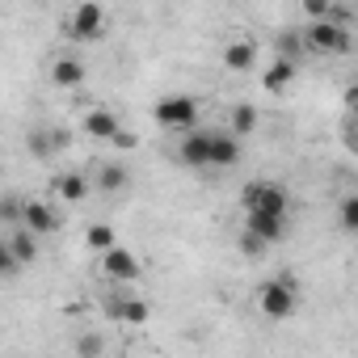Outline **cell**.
<instances>
[{
  "label": "cell",
  "instance_id": "6da1fadb",
  "mask_svg": "<svg viewBox=\"0 0 358 358\" xmlns=\"http://www.w3.org/2000/svg\"><path fill=\"white\" fill-rule=\"evenodd\" d=\"M97 270H101V278L114 282V287H135V282L143 278V262H139V253H135V249H122V245L97 253Z\"/></svg>",
  "mask_w": 358,
  "mask_h": 358
},
{
  "label": "cell",
  "instance_id": "7a4b0ae2",
  "mask_svg": "<svg viewBox=\"0 0 358 358\" xmlns=\"http://www.w3.org/2000/svg\"><path fill=\"white\" fill-rule=\"evenodd\" d=\"M152 118L160 131H194L199 127V101L194 97H182V93H173V97H160L152 106Z\"/></svg>",
  "mask_w": 358,
  "mask_h": 358
},
{
  "label": "cell",
  "instance_id": "3957f363",
  "mask_svg": "<svg viewBox=\"0 0 358 358\" xmlns=\"http://www.w3.org/2000/svg\"><path fill=\"white\" fill-rule=\"evenodd\" d=\"M303 47L308 51H320V55H345L354 47V38H350V30L341 22L320 17V22H308L303 26Z\"/></svg>",
  "mask_w": 358,
  "mask_h": 358
},
{
  "label": "cell",
  "instance_id": "277c9868",
  "mask_svg": "<svg viewBox=\"0 0 358 358\" xmlns=\"http://www.w3.org/2000/svg\"><path fill=\"white\" fill-rule=\"evenodd\" d=\"M257 308H262V316H270V320L295 316V308H299L295 282H291V278H270V282H262V287H257Z\"/></svg>",
  "mask_w": 358,
  "mask_h": 358
},
{
  "label": "cell",
  "instance_id": "5b68a950",
  "mask_svg": "<svg viewBox=\"0 0 358 358\" xmlns=\"http://www.w3.org/2000/svg\"><path fill=\"white\" fill-rule=\"evenodd\" d=\"M64 34L72 43H97L106 34V9L97 5V0H80V5L68 13V22H64Z\"/></svg>",
  "mask_w": 358,
  "mask_h": 358
},
{
  "label": "cell",
  "instance_id": "8992f818",
  "mask_svg": "<svg viewBox=\"0 0 358 358\" xmlns=\"http://www.w3.org/2000/svg\"><path fill=\"white\" fill-rule=\"evenodd\" d=\"M241 203H245V211H270V215H287L291 211V194L278 182H249L241 190Z\"/></svg>",
  "mask_w": 358,
  "mask_h": 358
},
{
  "label": "cell",
  "instance_id": "52a82bcc",
  "mask_svg": "<svg viewBox=\"0 0 358 358\" xmlns=\"http://www.w3.org/2000/svg\"><path fill=\"white\" fill-rule=\"evenodd\" d=\"M211 148H215V135L194 127V131H186L182 148H177V160L190 164V169H207V164H211Z\"/></svg>",
  "mask_w": 358,
  "mask_h": 358
},
{
  "label": "cell",
  "instance_id": "ba28073f",
  "mask_svg": "<svg viewBox=\"0 0 358 358\" xmlns=\"http://www.w3.org/2000/svg\"><path fill=\"white\" fill-rule=\"evenodd\" d=\"M245 232L262 236L266 245H278L287 236V215H270V211H245Z\"/></svg>",
  "mask_w": 358,
  "mask_h": 358
},
{
  "label": "cell",
  "instance_id": "9c48e42d",
  "mask_svg": "<svg viewBox=\"0 0 358 358\" xmlns=\"http://www.w3.org/2000/svg\"><path fill=\"white\" fill-rule=\"evenodd\" d=\"M80 127H85V135H89V139H101V143H110V139L122 131V118H118L114 110L97 106V110H89V114H85V122H80Z\"/></svg>",
  "mask_w": 358,
  "mask_h": 358
},
{
  "label": "cell",
  "instance_id": "30bf717a",
  "mask_svg": "<svg viewBox=\"0 0 358 358\" xmlns=\"http://www.w3.org/2000/svg\"><path fill=\"white\" fill-rule=\"evenodd\" d=\"M47 76H51L55 89H80V85H85V64H80L76 55H55Z\"/></svg>",
  "mask_w": 358,
  "mask_h": 358
},
{
  "label": "cell",
  "instance_id": "8fae6325",
  "mask_svg": "<svg viewBox=\"0 0 358 358\" xmlns=\"http://www.w3.org/2000/svg\"><path fill=\"white\" fill-rule=\"evenodd\" d=\"M22 224H26L30 232L47 236V232H55V228H59V215H55L43 199H30V203H22Z\"/></svg>",
  "mask_w": 358,
  "mask_h": 358
},
{
  "label": "cell",
  "instance_id": "7c38bea8",
  "mask_svg": "<svg viewBox=\"0 0 358 358\" xmlns=\"http://www.w3.org/2000/svg\"><path fill=\"white\" fill-rule=\"evenodd\" d=\"M106 312H110V320H118V324H148V316H152V308H148L139 295H122V299H114Z\"/></svg>",
  "mask_w": 358,
  "mask_h": 358
},
{
  "label": "cell",
  "instance_id": "4fadbf2b",
  "mask_svg": "<svg viewBox=\"0 0 358 358\" xmlns=\"http://www.w3.org/2000/svg\"><path fill=\"white\" fill-rule=\"evenodd\" d=\"M5 249H9L22 266H34V262H38V232H30L26 224H17V232L5 241Z\"/></svg>",
  "mask_w": 358,
  "mask_h": 358
},
{
  "label": "cell",
  "instance_id": "5bb4252c",
  "mask_svg": "<svg viewBox=\"0 0 358 358\" xmlns=\"http://www.w3.org/2000/svg\"><path fill=\"white\" fill-rule=\"evenodd\" d=\"M253 59H257V43H249V38H232L224 47V68L228 72H249Z\"/></svg>",
  "mask_w": 358,
  "mask_h": 358
},
{
  "label": "cell",
  "instance_id": "9a60e30c",
  "mask_svg": "<svg viewBox=\"0 0 358 358\" xmlns=\"http://www.w3.org/2000/svg\"><path fill=\"white\" fill-rule=\"evenodd\" d=\"M295 59H287V55H278V59H270V68H266V76H262V85L270 89V93H287L291 89V80H295Z\"/></svg>",
  "mask_w": 358,
  "mask_h": 358
},
{
  "label": "cell",
  "instance_id": "2e32d148",
  "mask_svg": "<svg viewBox=\"0 0 358 358\" xmlns=\"http://www.w3.org/2000/svg\"><path fill=\"white\" fill-rule=\"evenodd\" d=\"M51 190H55L59 203H85L89 199V182H85L80 173H59L55 182H51Z\"/></svg>",
  "mask_w": 358,
  "mask_h": 358
},
{
  "label": "cell",
  "instance_id": "e0dca14e",
  "mask_svg": "<svg viewBox=\"0 0 358 358\" xmlns=\"http://www.w3.org/2000/svg\"><path fill=\"white\" fill-rule=\"evenodd\" d=\"M241 160V135H215V148H211V169H232Z\"/></svg>",
  "mask_w": 358,
  "mask_h": 358
},
{
  "label": "cell",
  "instance_id": "ac0fdd59",
  "mask_svg": "<svg viewBox=\"0 0 358 358\" xmlns=\"http://www.w3.org/2000/svg\"><path fill=\"white\" fill-rule=\"evenodd\" d=\"M93 186H97L101 194H118V190H127V169H122L118 160H106V164L97 169V177H93Z\"/></svg>",
  "mask_w": 358,
  "mask_h": 358
},
{
  "label": "cell",
  "instance_id": "d6986e66",
  "mask_svg": "<svg viewBox=\"0 0 358 358\" xmlns=\"http://www.w3.org/2000/svg\"><path fill=\"white\" fill-rule=\"evenodd\" d=\"M228 122H232V135H253V131H257V106H249V101L232 106Z\"/></svg>",
  "mask_w": 358,
  "mask_h": 358
},
{
  "label": "cell",
  "instance_id": "ffe728a7",
  "mask_svg": "<svg viewBox=\"0 0 358 358\" xmlns=\"http://www.w3.org/2000/svg\"><path fill=\"white\" fill-rule=\"evenodd\" d=\"M118 241H114V228L110 224H89V232H85V249L89 253H106V249H114Z\"/></svg>",
  "mask_w": 358,
  "mask_h": 358
},
{
  "label": "cell",
  "instance_id": "44dd1931",
  "mask_svg": "<svg viewBox=\"0 0 358 358\" xmlns=\"http://www.w3.org/2000/svg\"><path fill=\"white\" fill-rule=\"evenodd\" d=\"M30 152H34L38 160H51V156L59 152V148H55V135H51V131H34V135H30Z\"/></svg>",
  "mask_w": 358,
  "mask_h": 358
},
{
  "label": "cell",
  "instance_id": "7402d4cb",
  "mask_svg": "<svg viewBox=\"0 0 358 358\" xmlns=\"http://www.w3.org/2000/svg\"><path fill=\"white\" fill-rule=\"evenodd\" d=\"M341 228H345V232H358V194H350V199L341 203Z\"/></svg>",
  "mask_w": 358,
  "mask_h": 358
},
{
  "label": "cell",
  "instance_id": "603a6c76",
  "mask_svg": "<svg viewBox=\"0 0 358 358\" xmlns=\"http://www.w3.org/2000/svg\"><path fill=\"white\" fill-rule=\"evenodd\" d=\"M329 13H333V0H303V17L308 22H320Z\"/></svg>",
  "mask_w": 358,
  "mask_h": 358
},
{
  "label": "cell",
  "instance_id": "cb8c5ba5",
  "mask_svg": "<svg viewBox=\"0 0 358 358\" xmlns=\"http://www.w3.org/2000/svg\"><path fill=\"white\" fill-rule=\"evenodd\" d=\"M110 148H114V152H135V148H139V135L122 127V131H118V135L110 139Z\"/></svg>",
  "mask_w": 358,
  "mask_h": 358
},
{
  "label": "cell",
  "instance_id": "d4e9b609",
  "mask_svg": "<svg viewBox=\"0 0 358 358\" xmlns=\"http://www.w3.org/2000/svg\"><path fill=\"white\" fill-rule=\"evenodd\" d=\"M76 350H80V354H101V350H106V341H101V337H85Z\"/></svg>",
  "mask_w": 358,
  "mask_h": 358
}]
</instances>
